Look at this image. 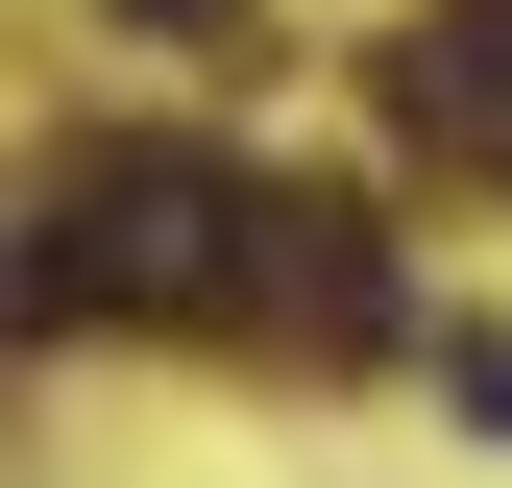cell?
Wrapping results in <instances>:
<instances>
[{"label": "cell", "mask_w": 512, "mask_h": 488, "mask_svg": "<svg viewBox=\"0 0 512 488\" xmlns=\"http://www.w3.org/2000/svg\"><path fill=\"white\" fill-rule=\"evenodd\" d=\"M391 122H415L439 171H512V0H464V25L391 49Z\"/></svg>", "instance_id": "3957f363"}, {"label": "cell", "mask_w": 512, "mask_h": 488, "mask_svg": "<svg viewBox=\"0 0 512 488\" xmlns=\"http://www.w3.org/2000/svg\"><path fill=\"white\" fill-rule=\"evenodd\" d=\"M220 318H244V342H293V366L391 342V244H366V196H244V244H220Z\"/></svg>", "instance_id": "7a4b0ae2"}, {"label": "cell", "mask_w": 512, "mask_h": 488, "mask_svg": "<svg viewBox=\"0 0 512 488\" xmlns=\"http://www.w3.org/2000/svg\"><path fill=\"white\" fill-rule=\"evenodd\" d=\"M439 391H464V415H488V440H512V342H439Z\"/></svg>", "instance_id": "277c9868"}, {"label": "cell", "mask_w": 512, "mask_h": 488, "mask_svg": "<svg viewBox=\"0 0 512 488\" xmlns=\"http://www.w3.org/2000/svg\"><path fill=\"white\" fill-rule=\"evenodd\" d=\"M220 244H244V171L98 147L74 196H49V244L0 269V318H220Z\"/></svg>", "instance_id": "6da1fadb"}]
</instances>
